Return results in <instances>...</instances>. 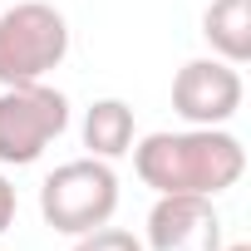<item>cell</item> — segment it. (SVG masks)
Segmentation results:
<instances>
[{"mask_svg": "<svg viewBox=\"0 0 251 251\" xmlns=\"http://www.w3.org/2000/svg\"><path fill=\"white\" fill-rule=\"evenodd\" d=\"M202 40L217 59L241 69L251 59V0H212L202 10Z\"/></svg>", "mask_w": 251, "mask_h": 251, "instance_id": "52a82bcc", "label": "cell"}, {"mask_svg": "<svg viewBox=\"0 0 251 251\" xmlns=\"http://www.w3.org/2000/svg\"><path fill=\"white\" fill-rule=\"evenodd\" d=\"M148 246L153 251H217L222 246V217H217L212 197L163 192L148 212Z\"/></svg>", "mask_w": 251, "mask_h": 251, "instance_id": "8992f818", "label": "cell"}, {"mask_svg": "<svg viewBox=\"0 0 251 251\" xmlns=\"http://www.w3.org/2000/svg\"><path fill=\"white\" fill-rule=\"evenodd\" d=\"M113 212H118V173L103 158L59 163L40 182V217L59 236H84L94 226H108Z\"/></svg>", "mask_w": 251, "mask_h": 251, "instance_id": "7a4b0ae2", "label": "cell"}, {"mask_svg": "<svg viewBox=\"0 0 251 251\" xmlns=\"http://www.w3.org/2000/svg\"><path fill=\"white\" fill-rule=\"evenodd\" d=\"M74 251H148V246L123 226H94V231L74 236Z\"/></svg>", "mask_w": 251, "mask_h": 251, "instance_id": "9c48e42d", "label": "cell"}, {"mask_svg": "<svg viewBox=\"0 0 251 251\" xmlns=\"http://www.w3.org/2000/svg\"><path fill=\"white\" fill-rule=\"evenodd\" d=\"M241 74L226 59H187L173 79V108L187 128H226L241 108Z\"/></svg>", "mask_w": 251, "mask_h": 251, "instance_id": "5b68a950", "label": "cell"}, {"mask_svg": "<svg viewBox=\"0 0 251 251\" xmlns=\"http://www.w3.org/2000/svg\"><path fill=\"white\" fill-rule=\"evenodd\" d=\"M69 128V99L40 84L0 89V168H30Z\"/></svg>", "mask_w": 251, "mask_h": 251, "instance_id": "277c9868", "label": "cell"}, {"mask_svg": "<svg viewBox=\"0 0 251 251\" xmlns=\"http://www.w3.org/2000/svg\"><path fill=\"white\" fill-rule=\"evenodd\" d=\"M133 173L143 187L163 192H192V197H222L246 173V148L226 128H182V133H148L133 143Z\"/></svg>", "mask_w": 251, "mask_h": 251, "instance_id": "6da1fadb", "label": "cell"}, {"mask_svg": "<svg viewBox=\"0 0 251 251\" xmlns=\"http://www.w3.org/2000/svg\"><path fill=\"white\" fill-rule=\"evenodd\" d=\"M69 54V20L50 0H20L0 10V89L40 84Z\"/></svg>", "mask_w": 251, "mask_h": 251, "instance_id": "3957f363", "label": "cell"}, {"mask_svg": "<svg viewBox=\"0 0 251 251\" xmlns=\"http://www.w3.org/2000/svg\"><path fill=\"white\" fill-rule=\"evenodd\" d=\"M217 251H251L246 241H231V246H217Z\"/></svg>", "mask_w": 251, "mask_h": 251, "instance_id": "8fae6325", "label": "cell"}, {"mask_svg": "<svg viewBox=\"0 0 251 251\" xmlns=\"http://www.w3.org/2000/svg\"><path fill=\"white\" fill-rule=\"evenodd\" d=\"M84 148H89V158H103V163L123 158L133 148V108L123 99L89 103V113H84Z\"/></svg>", "mask_w": 251, "mask_h": 251, "instance_id": "ba28073f", "label": "cell"}, {"mask_svg": "<svg viewBox=\"0 0 251 251\" xmlns=\"http://www.w3.org/2000/svg\"><path fill=\"white\" fill-rule=\"evenodd\" d=\"M15 212H20V202H15V187H10V177L0 173V236H5L10 226H15Z\"/></svg>", "mask_w": 251, "mask_h": 251, "instance_id": "30bf717a", "label": "cell"}]
</instances>
